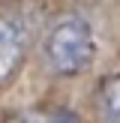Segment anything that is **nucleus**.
<instances>
[{"label": "nucleus", "mask_w": 120, "mask_h": 123, "mask_svg": "<svg viewBox=\"0 0 120 123\" xmlns=\"http://www.w3.org/2000/svg\"><path fill=\"white\" fill-rule=\"evenodd\" d=\"M93 57H96V36H93V27L87 24V18L66 15L48 30L45 60L51 66V72H57L63 78L81 75L90 69Z\"/></svg>", "instance_id": "1"}, {"label": "nucleus", "mask_w": 120, "mask_h": 123, "mask_svg": "<svg viewBox=\"0 0 120 123\" xmlns=\"http://www.w3.org/2000/svg\"><path fill=\"white\" fill-rule=\"evenodd\" d=\"M33 24L24 12H0V90L9 87L24 69Z\"/></svg>", "instance_id": "2"}, {"label": "nucleus", "mask_w": 120, "mask_h": 123, "mask_svg": "<svg viewBox=\"0 0 120 123\" xmlns=\"http://www.w3.org/2000/svg\"><path fill=\"white\" fill-rule=\"evenodd\" d=\"M99 117L105 123H120V75H108L99 84Z\"/></svg>", "instance_id": "3"}, {"label": "nucleus", "mask_w": 120, "mask_h": 123, "mask_svg": "<svg viewBox=\"0 0 120 123\" xmlns=\"http://www.w3.org/2000/svg\"><path fill=\"white\" fill-rule=\"evenodd\" d=\"M39 123H81V120H78L69 108H60V111H54L51 117H45V120H39Z\"/></svg>", "instance_id": "4"}]
</instances>
